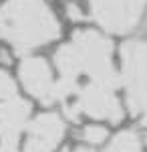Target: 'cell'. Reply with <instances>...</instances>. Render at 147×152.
Masks as SVG:
<instances>
[{
	"instance_id": "cell-13",
	"label": "cell",
	"mask_w": 147,
	"mask_h": 152,
	"mask_svg": "<svg viewBox=\"0 0 147 152\" xmlns=\"http://www.w3.org/2000/svg\"><path fill=\"white\" fill-rule=\"evenodd\" d=\"M63 152H93L91 148H83V146H77V148H65Z\"/></svg>"
},
{
	"instance_id": "cell-3",
	"label": "cell",
	"mask_w": 147,
	"mask_h": 152,
	"mask_svg": "<svg viewBox=\"0 0 147 152\" xmlns=\"http://www.w3.org/2000/svg\"><path fill=\"white\" fill-rule=\"evenodd\" d=\"M121 83L133 116L147 128V41H131L121 49Z\"/></svg>"
},
{
	"instance_id": "cell-12",
	"label": "cell",
	"mask_w": 147,
	"mask_h": 152,
	"mask_svg": "<svg viewBox=\"0 0 147 152\" xmlns=\"http://www.w3.org/2000/svg\"><path fill=\"white\" fill-rule=\"evenodd\" d=\"M67 16L71 20H83V18H85L83 8H81L79 4H75V2H68L67 4Z\"/></svg>"
},
{
	"instance_id": "cell-8",
	"label": "cell",
	"mask_w": 147,
	"mask_h": 152,
	"mask_svg": "<svg viewBox=\"0 0 147 152\" xmlns=\"http://www.w3.org/2000/svg\"><path fill=\"white\" fill-rule=\"evenodd\" d=\"M65 136V122L57 114H40L28 126L24 152H55Z\"/></svg>"
},
{
	"instance_id": "cell-9",
	"label": "cell",
	"mask_w": 147,
	"mask_h": 152,
	"mask_svg": "<svg viewBox=\"0 0 147 152\" xmlns=\"http://www.w3.org/2000/svg\"><path fill=\"white\" fill-rule=\"evenodd\" d=\"M105 152H141V140L135 132L125 130L115 136Z\"/></svg>"
},
{
	"instance_id": "cell-10",
	"label": "cell",
	"mask_w": 147,
	"mask_h": 152,
	"mask_svg": "<svg viewBox=\"0 0 147 152\" xmlns=\"http://www.w3.org/2000/svg\"><path fill=\"white\" fill-rule=\"evenodd\" d=\"M18 94V87H16V81L10 77V73L4 69H0V99L6 102V99H12Z\"/></svg>"
},
{
	"instance_id": "cell-1",
	"label": "cell",
	"mask_w": 147,
	"mask_h": 152,
	"mask_svg": "<svg viewBox=\"0 0 147 152\" xmlns=\"http://www.w3.org/2000/svg\"><path fill=\"white\" fill-rule=\"evenodd\" d=\"M111 55L113 45L107 37L95 31H77L55 55V65L58 69L55 99L63 104L73 99L81 85V75H85L89 83L115 91L121 83V75L115 71Z\"/></svg>"
},
{
	"instance_id": "cell-2",
	"label": "cell",
	"mask_w": 147,
	"mask_h": 152,
	"mask_svg": "<svg viewBox=\"0 0 147 152\" xmlns=\"http://www.w3.org/2000/svg\"><path fill=\"white\" fill-rule=\"evenodd\" d=\"M61 35L55 12L45 0H8L0 12V39L28 53Z\"/></svg>"
},
{
	"instance_id": "cell-7",
	"label": "cell",
	"mask_w": 147,
	"mask_h": 152,
	"mask_svg": "<svg viewBox=\"0 0 147 152\" xmlns=\"http://www.w3.org/2000/svg\"><path fill=\"white\" fill-rule=\"evenodd\" d=\"M20 81H22L24 89L28 94L36 97L38 102H43L45 105L55 104V79H53V73L50 67L45 59L40 57H28L20 63Z\"/></svg>"
},
{
	"instance_id": "cell-4",
	"label": "cell",
	"mask_w": 147,
	"mask_h": 152,
	"mask_svg": "<svg viewBox=\"0 0 147 152\" xmlns=\"http://www.w3.org/2000/svg\"><path fill=\"white\" fill-rule=\"evenodd\" d=\"M63 107L71 122H77L83 114L97 120H107L111 124H119L123 120V107L113 89H107L89 81L85 85H79L75 97L63 104Z\"/></svg>"
},
{
	"instance_id": "cell-5",
	"label": "cell",
	"mask_w": 147,
	"mask_h": 152,
	"mask_svg": "<svg viewBox=\"0 0 147 152\" xmlns=\"http://www.w3.org/2000/svg\"><path fill=\"white\" fill-rule=\"evenodd\" d=\"M91 16L107 33L125 35L135 31L145 12V0H87Z\"/></svg>"
},
{
	"instance_id": "cell-11",
	"label": "cell",
	"mask_w": 147,
	"mask_h": 152,
	"mask_svg": "<svg viewBox=\"0 0 147 152\" xmlns=\"http://www.w3.org/2000/svg\"><path fill=\"white\" fill-rule=\"evenodd\" d=\"M81 138L87 142V144H101V142H105V138H107V130L101 128V126H87V128H83V132H81Z\"/></svg>"
},
{
	"instance_id": "cell-6",
	"label": "cell",
	"mask_w": 147,
	"mask_h": 152,
	"mask_svg": "<svg viewBox=\"0 0 147 152\" xmlns=\"http://www.w3.org/2000/svg\"><path fill=\"white\" fill-rule=\"evenodd\" d=\"M30 104L18 95L0 102V152H18V136L26 126Z\"/></svg>"
}]
</instances>
